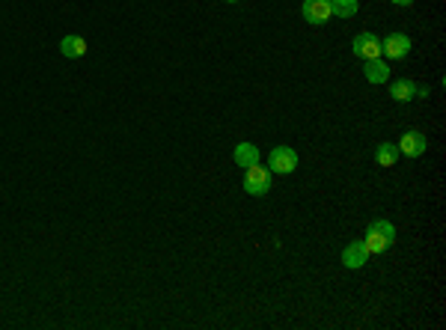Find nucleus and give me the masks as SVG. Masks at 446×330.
Segmentation results:
<instances>
[{"instance_id": "obj_1", "label": "nucleus", "mask_w": 446, "mask_h": 330, "mask_svg": "<svg viewBox=\"0 0 446 330\" xmlns=\"http://www.w3.org/2000/svg\"><path fill=\"white\" fill-rule=\"evenodd\" d=\"M393 241H395V226H393L390 220H375V223H369L366 235H363V244H366L369 253H384V250H390Z\"/></svg>"}, {"instance_id": "obj_2", "label": "nucleus", "mask_w": 446, "mask_h": 330, "mask_svg": "<svg viewBox=\"0 0 446 330\" xmlns=\"http://www.w3.org/2000/svg\"><path fill=\"white\" fill-rule=\"evenodd\" d=\"M244 191L253 196H265L271 191V170L262 167V164H253V167L244 170Z\"/></svg>"}, {"instance_id": "obj_3", "label": "nucleus", "mask_w": 446, "mask_h": 330, "mask_svg": "<svg viewBox=\"0 0 446 330\" xmlns=\"http://www.w3.org/2000/svg\"><path fill=\"white\" fill-rule=\"evenodd\" d=\"M268 170L283 173V176L294 173L297 170V152L289 149V146H277V149H271V155H268Z\"/></svg>"}, {"instance_id": "obj_4", "label": "nucleus", "mask_w": 446, "mask_h": 330, "mask_svg": "<svg viewBox=\"0 0 446 330\" xmlns=\"http://www.w3.org/2000/svg\"><path fill=\"white\" fill-rule=\"evenodd\" d=\"M381 54L390 60H405L410 54V39L405 33H390V36L381 42Z\"/></svg>"}, {"instance_id": "obj_5", "label": "nucleus", "mask_w": 446, "mask_h": 330, "mask_svg": "<svg viewBox=\"0 0 446 330\" xmlns=\"http://www.w3.org/2000/svg\"><path fill=\"white\" fill-rule=\"evenodd\" d=\"M354 54L360 60H375L381 57V42H378L375 33H357L354 36Z\"/></svg>"}, {"instance_id": "obj_6", "label": "nucleus", "mask_w": 446, "mask_h": 330, "mask_svg": "<svg viewBox=\"0 0 446 330\" xmlns=\"http://www.w3.org/2000/svg\"><path fill=\"white\" fill-rule=\"evenodd\" d=\"M425 149H428V137L423 131H405L399 140V152H405L408 158H420Z\"/></svg>"}, {"instance_id": "obj_7", "label": "nucleus", "mask_w": 446, "mask_h": 330, "mask_svg": "<svg viewBox=\"0 0 446 330\" xmlns=\"http://www.w3.org/2000/svg\"><path fill=\"white\" fill-rule=\"evenodd\" d=\"M366 262H369V250H366V244H363V241H351V244L342 250V265H345V268L357 271V268L366 265Z\"/></svg>"}, {"instance_id": "obj_8", "label": "nucleus", "mask_w": 446, "mask_h": 330, "mask_svg": "<svg viewBox=\"0 0 446 330\" xmlns=\"http://www.w3.org/2000/svg\"><path fill=\"white\" fill-rule=\"evenodd\" d=\"M301 12L309 24H324L330 18V0H304Z\"/></svg>"}, {"instance_id": "obj_9", "label": "nucleus", "mask_w": 446, "mask_h": 330, "mask_svg": "<svg viewBox=\"0 0 446 330\" xmlns=\"http://www.w3.org/2000/svg\"><path fill=\"white\" fill-rule=\"evenodd\" d=\"M233 158H235V164H238L241 170H247V167H253V164H259V149H256L253 143H238Z\"/></svg>"}, {"instance_id": "obj_10", "label": "nucleus", "mask_w": 446, "mask_h": 330, "mask_svg": "<svg viewBox=\"0 0 446 330\" xmlns=\"http://www.w3.org/2000/svg\"><path fill=\"white\" fill-rule=\"evenodd\" d=\"M366 80L369 84H384V80H390V65L381 57L366 60Z\"/></svg>"}, {"instance_id": "obj_11", "label": "nucleus", "mask_w": 446, "mask_h": 330, "mask_svg": "<svg viewBox=\"0 0 446 330\" xmlns=\"http://www.w3.org/2000/svg\"><path fill=\"white\" fill-rule=\"evenodd\" d=\"M60 51H63V57L78 60V57H84V54H87V42L80 39V36H63Z\"/></svg>"}, {"instance_id": "obj_12", "label": "nucleus", "mask_w": 446, "mask_h": 330, "mask_svg": "<svg viewBox=\"0 0 446 330\" xmlns=\"http://www.w3.org/2000/svg\"><path fill=\"white\" fill-rule=\"evenodd\" d=\"M399 155L402 152H399V146H395V143H381L375 149V161L381 164V167H393V164L399 161Z\"/></svg>"}, {"instance_id": "obj_13", "label": "nucleus", "mask_w": 446, "mask_h": 330, "mask_svg": "<svg viewBox=\"0 0 446 330\" xmlns=\"http://www.w3.org/2000/svg\"><path fill=\"white\" fill-rule=\"evenodd\" d=\"M414 92H417L414 80H395V84L390 87V95L395 98V102H410V98H417Z\"/></svg>"}, {"instance_id": "obj_14", "label": "nucleus", "mask_w": 446, "mask_h": 330, "mask_svg": "<svg viewBox=\"0 0 446 330\" xmlns=\"http://www.w3.org/2000/svg\"><path fill=\"white\" fill-rule=\"evenodd\" d=\"M357 12V0H330V15L336 18H351Z\"/></svg>"}, {"instance_id": "obj_15", "label": "nucleus", "mask_w": 446, "mask_h": 330, "mask_svg": "<svg viewBox=\"0 0 446 330\" xmlns=\"http://www.w3.org/2000/svg\"><path fill=\"white\" fill-rule=\"evenodd\" d=\"M393 4H395V6H410L414 0H393Z\"/></svg>"}, {"instance_id": "obj_16", "label": "nucleus", "mask_w": 446, "mask_h": 330, "mask_svg": "<svg viewBox=\"0 0 446 330\" xmlns=\"http://www.w3.org/2000/svg\"><path fill=\"white\" fill-rule=\"evenodd\" d=\"M226 4H238V0H226Z\"/></svg>"}]
</instances>
